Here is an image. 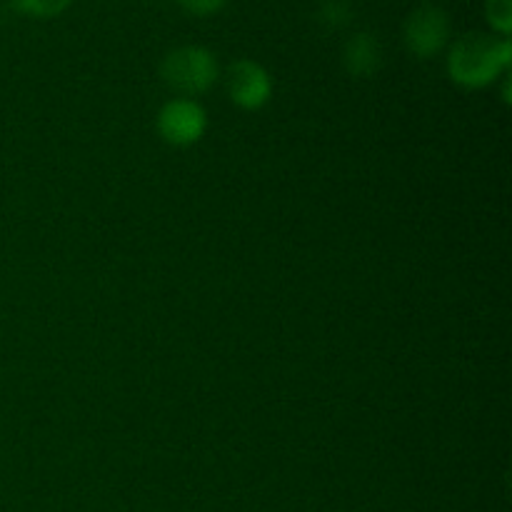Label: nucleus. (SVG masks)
Returning <instances> with one entry per match:
<instances>
[{
	"label": "nucleus",
	"mask_w": 512,
	"mask_h": 512,
	"mask_svg": "<svg viewBox=\"0 0 512 512\" xmlns=\"http://www.w3.org/2000/svg\"><path fill=\"white\" fill-rule=\"evenodd\" d=\"M512 55L510 38L465 35L455 40L448 55V73L463 88H485L508 70Z\"/></svg>",
	"instance_id": "obj_1"
},
{
	"label": "nucleus",
	"mask_w": 512,
	"mask_h": 512,
	"mask_svg": "<svg viewBox=\"0 0 512 512\" xmlns=\"http://www.w3.org/2000/svg\"><path fill=\"white\" fill-rule=\"evenodd\" d=\"M160 75L175 93H180V98H193V95L205 93L218 80L220 68L208 48L183 45V48H175L165 55Z\"/></svg>",
	"instance_id": "obj_2"
},
{
	"label": "nucleus",
	"mask_w": 512,
	"mask_h": 512,
	"mask_svg": "<svg viewBox=\"0 0 512 512\" xmlns=\"http://www.w3.org/2000/svg\"><path fill=\"white\" fill-rule=\"evenodd\" d=\"M205 130H208V115L198 100L173 98L160 108L158 133L168 145L188 148L203 138Z\"/></svg>",
	"instance_id": "obj_3"
},
{
	"label": "nucleus",
	"mask_w": 512,
	"mask_h": 512,
	"mask_svg": "<svg viewBox=\"0 0 512 512\" xmlns=\"http://www.w3.org/2000/svg\"><path fill=\"white\" fill-rule=\"evenodd\" d=\"M405 45L418 58H433L448 45L450 18L438 5H420L405 20Z\"/></svg>",
	"instance_id": "obj_4"
},
{
	"label": "nucleus",
	"mask_w": 512,
	"mask_h": 512,
	"mask_svg": "<svg viewBox=\"0 0 512 512\" xmlns=\"http://www.w3.org/2000/svg\"><path fill=\"white\" fill-rule=\"evenodd\" d=\"M228 93L235 105L245 110H258L273 95V78L255 60H235L228 70Z\"/></svg>",
	"instance_id": "obj_5"
},
{
	"label": "nucleus",
	"mask_w": 512,
	"mask_h": 512,
	"mask_svg": "<svg viewBox=\"0 0 512 512\" xmlns=\"http://www.w3.org/2000/svg\"><path fill=\"white\" fill-rule=\"evenodd\" d=\"M345 70L355 78H370L383 65V45L373 33H355L343 50Z\"/></svg>",
	"instance_id": "obj_6"
},
{
	"label": "nucleus",
	"mask_w": 512,
	"mask_h": 512,
	"mask_svg": "<svg viewBox=\"0 0 512 512\" xmlns=\"http://www.w3.org/2000/svg\"><path fill=\"white\" fill-rule=\"evenodd\" d=\"M73 0H10L18 13L33 15V18H55L63 13Z\"/></svg>",
	"instance_id": "obj_7"
},
{
	"label": "nucleus",
	"mask_w": 512,
	"mask_h": 512,
	"mask_svg": "<svg viewBox=\"0 0 512 512\" xmlns=\"http://www.w3.org/2000/svg\"><path fill=\"white\" fill-rule=\"evenodd\" d=\"M318 20L325 28H345L353 20V8L348 0H325L318 8Z\"/></svg>",
	"instance_id": "obj_8"
},
{
	"label": "nucleus",
	"mask_w": 512,
	"mask_h": 512,
	"mask_svg": "<svg viewBox=\"0 0 512 512\" xmlns=\"http://www.w3.org/2000/svg\"><path fill=\"white\" fill-rule=\"evenodd\" d=\"M485 15L500 38H508L512 30V0H485Z\"/></svg>",
	"instance_id": "obj_9"
},
{
	"label": "nucleus",
	"mask_w": 512,
	"mask_h": 512,
	"mask_svg": "<svg viewBox=\"0 0 512 512\" xmlns=\"http://www.w3.org/2000/svg\"><path fill=\"white\" fill-rule=\"evenodd\" d=\"M225 3H228V0H178L180 8L188 10V13L193 15H213L218 13Z\"/></svg>",
	"instance_id": "obj_10"
}]
</instances>
